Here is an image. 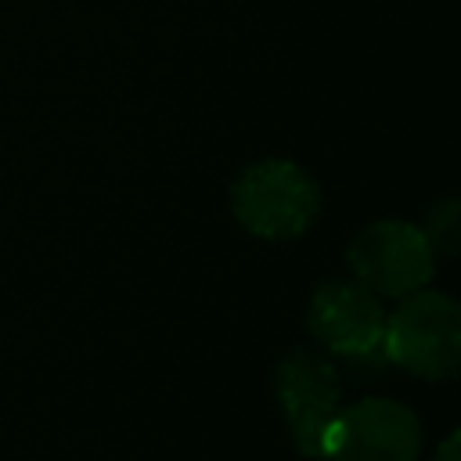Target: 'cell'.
<instances>
[{
    "mask_svg": "<svg viewBox=\"0 0 461 461\" xmlns=\"http://www.w3.org/2000/svg\"><path fill=\"white\" fill-rule=\"evenodd\" d=\"M421 425L411 407L375 396L342 407L324 436L321 461H418Z\"/></svg>",
    "mask_w": 461,
    "mask_h": 461,
    "instance_id": "8992f818",
    "label": "cell"
},
{
    "mask_svg": "<svg viewBox=\"0 0 461 461\" xmlns=\"http://www.w3.org/2000/svg\"><path fill=\"white\" fill-rule=\"evenodd\" d=\"M429 245L436 256H454L457 241H461V220H457V198H443L439 205L429 209L425 223H421Z\"/></svg>",
    "mask_w": 461,
    "mask_h": 461,
    "instance_id": "52a82bcc",
    "label": "cell"
},
{
    "mask_svg": "<svg viewBox=\"0 0 461 461\" xmlns=\"http://www.w3.org/2000/svg\"><path fill=\"white\" fill-rule=\"evenodd\" d=\"M436 461H461V436L450 432L439 447H436Z\"/></svg>",
    "mask_w": 461,
    "mask_h": 461,
    "instance_id": "ba28073f",
    "label": "cell"
},
{
    "mask_svg": "<svg viewBox=\"0 0 461 461\" xmlns=\"http://www.w3.org/2000/svg\"><path fill=\"white\" fill-rule=\"evenodd\" d=\"M306 328L331 357H342L346 364H389L382 353L385 310L357 277L317 285L310 295Z\"/></svg>",
    "mask_w": 461,
    "mask_h": 461,
    "instance_id": "5b68a950",
    "label": "cell"
},
{
    "mask_svg": "<svg viewBox=\"0 0 461 461\" xmlns=\"http://www.w3.org/2000/svg\"><path fill=\"white\" fill-rule=\"evenodd\" d=\"M230 209L238 223L267 241H288L310 230L321 212L317 180L288 158H263L238 173L230 187Z\"/></svg>",
    "mask_w": 461,
    "mask_h": 461,
    "instance_id": "6da1fadb",
    "label": "cell"
},
{
    "mask_svg": "<svg viewBox=\"0 0 461 461\" xmlns=\"http://www.w3.org/2000/svg\"><path fill=\"white\" fill-rule=\"evenodd\" d=\"M349 270L375 295H411L425 288L436 274V252L418 223L407 220H378L367 223L346 249Z\"/></svg>",
    "mask_w": 461,
    "mask_h": 461,
    "instance_id": "277c9868",
    "label": "cell"
},
{
    "mask_svg": "<svg viewBox=\"0 0 461 461\" xmlns=\"http://www.w3.org/2000/svg\"><path fill=\"white\" fill-rule=\"evenodd\" d=\"M382 353L418 378H454L461 364V306L432 288L400 295V306L385 313Z\"/></svg>",
    "mask_w": 461,
    "mask_h": 461,
    "instance_id": "7a4b0ae2",
    "label": "cell"
},
{
    "mask_svg": "<svg viewBox=\"0 0 461 461\" xmlns=\"http://www.w3.org/2000/svg\"><path fill=\"white\" fill-rule=\"evenodd\" d=\"M274 396L295 450L321 461L324 436L342 411V378L335 360L317 349H292L274 367Z\"/></svg>",
    "mask_w": 461,
    "mask_h": 461,
    "instance_id": "3957f363",
    "label": "cell"
}]
</instances>
